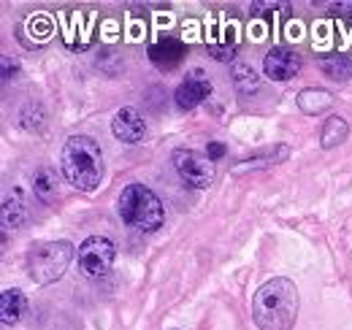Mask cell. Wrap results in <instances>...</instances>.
Segmentation results:
<instances>
[{"label":"cell","instance_id":"1","mask_svg":"<svg viewBox=\"0 0 352 330\" xmlns=\"http://www.w3.org/2000/svg\"><path fill=\"white\" fill-rule=\"evenodd\" d=\"M298 309V287L285 276L265 282L252 298V320L261 330H293Z\"/></svg>","mask_w":352,"mask_h":330},{"label":"cell","instance_id":"2","mask_svg":"<svg viewBox=\"0 0 352 330\" xmlns=\"http://www.w3.org/2000/svg\"><path fill=\"white\" fill-rule=\"evenodd\" d=\"M63 173L68 184L82 192H92L103 182V152L89 135H71L63 146Z\"/></svg>","mask_w":352,"mask_h":330},{"label":"cell","instance_id":"3","mask_svg":"<svg viewBox=\"0 0 352 330\" xmlns=\"http://www.w3.org/2000/svg\"><path fill=\"white\" fill-rule=\"evenodd\" d=\"M117 211L125 225H131L133 230H141V233H155L166 217L160 198L144 184H128L117 201Z\"/></svg>","mask_w":352,"mask_h":330},{"label":"cell","instance_id":"4","mask_svg":"<svg viewBox=\"0 0 352 330\" xmlns=\"http://www.w3.org/2000/svg\"><path fill=\"white\" fill-rule=\"evenodd\" d=\"M74 257V247L68 241H46L41 247L30 249L28 254V274L36 285L57 282Z\"/></svg>","mask_w":352,"mask_h":330},{"label":"cell","instance_id":"5","mask_svg":"<svg viewBox=\"0 0 352 330\" xmlns=\"http://www.w3.org/2000/svg\"><path fill=\"white\" fill-rule=\"evenodd\" d=\"M171 160H174V168L182 176V182H187L195 190H206L214 182V163L206 155H198L192 149H176Z\"/></svg>","mask_w":352,"mask_h":330},{"label":"cell","instance_id":"6","mask_svg":"<svg viewBox=\"0 0 352 330\" xmlns=\"http://www.w3.org/2000/svg\"><path fill=\"white\" fill-rule=\"evenodd\" d=\"M117 249L109 239L103 236H89L87 241L79 247V271L89 279H100L109 274L111 263H114Z\"/></svg>","mask_w":352,"mask_h":330},{"label":"cell","instance_id":"7","mask_svg":"<svg viewBox=\"0 0 352 330\" xmlns=\"http://www.w3.org/2000/svg\"><path fill=\"white\" fill-rule=\"evenodd\" d=\"M263 71L268 79L274 82H290L298 71H301V60L296 52L285 49V46H274L263 60Z\"/></svg>","mask_w":352,"mask_h":330},{"label":"cell","instance_id":"8","mask_svg":"<svg viewBox=\"0 0 352 330\" xmlns=\"http://www.w3.org/2000/svg\"><path fill=\"white\" fill-rule=\"evenodd\" d=\"M209 95H212V84H209V79H204L201 71H192L184 82L176 87L174 100L182 111H192V109L201 106Z\"/></svg>","mask_w":352,"mask_h":330},{"label":"cell","instance_id":"9","mask_svg":"<svg viewBox=\"0 0 352 330\" xmlns=\"http://www.w3.org/2000/svg\"><path fill=\"white\" fill-rule=\"evenodd\" d=\"M111 133L122 144H141L146 135V122L135 109H120L111 122Z\"/></svg>","mask_w":352,"mask_h":330},{"label":"cell","instance_id":"10","mask_svg":"<svg viewBox=\"0 0 352 330\" xmlns=\"http://www.w3.org/2000/svg\"><path fill=\"white\" fill-rule=\"evenodd\" d=\"M184 54H187V46L179 41V38H174V36H166V38H160L157 43L149 46V60L157 68H163V71L176 68L184 60Z\"/></svg>","mask_w":352,"mask_h":330},{"label":"cell","instance_id":"11","mask_svg":"<svg viewBox=\"0 0 352 330\" xmlns=\"http://www.w3.org/2000/svg\"><path fill=\"white\" fill-rule=\"evenodd\" d=\"M331 106H333V95L328 89L309 87V89H301V95H298V109L304 114H309V117H317V114H322Z\"/></svg>","mask_w":352,"mask_h":330},{"label":"cell","instance_id":"12","mask_svg":"<svg viewBox=\"0 0 352 330\" xmlns=\"http://www.w3.org/2000/svg\"><path fill=\"white\" fill-rule=\"evenodd\" d=\"M25 314V295L22 289H3L0 295V320L3 325H16Z\"/></svg>","mask_w":352,"mask_h":330},{"label":"cell","instance_id":"13","mask_svg":"<svg viewBox=\"0 0 352 330\" xmlns=\"http://www.w3.org/2000/svg\"><path fill=\"white\" fill-rule=\"evenodd\" d=\"M347 133H350L347 120L339 117V114H331V117L322 122V130H320V146H322V149H333V146H339V144L347 138Z\"/></svg>","mask_w":352,"mask_h":330},{"label":"cell","instance_id":"14","mask_svg":"<svg viewBox=\"0 0 352 330\" xmlns=\"http://www.w3.org/2000/svg\"><path fill=\"white\" fill-rule=\"evenodd\" d=\"M320 71H322L331 82H350L352 60L347 54H328V57H320Z\"/></svg>","mask_w":352,"mask_h":330},{"label":"cell","instance_id":"15","mask_svg":"<svg viewBox=\"0 0 352 330\" xmlns=\"http://www.w3.org/2000/svg\"><path fill=\"white\" fill-rule=\"evenodd\" d=\"M33 190L44 204H52L57 198V173L52 168H38L33 173Z\"/></svg>","mask_w":352,"mask_h":330},{"label":"cell","instance_id":"16","mask_svg":"<svg viewBox=\"0 0 352 330\" xmlns=\"http://www.w3.org/2000/svg\"><path fill=\"white\" fill-rule=\"evenodd\" d=\"M230 74H233V84H236L239 95H252V92L261 87V79H258L255 68L247 65V63H236Z\"/></svg>","mask_w":352,"mask_h":330},{"label":"cell","instance_id":"17","mask_svg":"<svg viewBox=\"0 0 352 330\" xmlns=\"http://www.w3.org/2000/svg\"><path fill=\"white\" fill-rule=\"evenodd\" d=\"M287 155H290V149H287V146H276V149H268L265 155H255V157L244 160L241 165H236L233 170H236V173H241V170H250V168H265V165H276L279 160H285Z\"/></svg>","mask_w":352,"mask_h":330},{"label":"cell","instance_id":"18","mask_svg":"<svg viewBox=\"0 0 352 330\" xmlns=\"http://www.w3.org/2000/svg\"><path fill=\"white\" fill-rule=\"evenodd\" d=\"M22 222H25L22 201L19 198H6L3 201V228L6 230H16V228H22Z\"/></svg>","mask_w":352,"mask_h":330},{"label":"cell","instance_id":"19","mask_svg":"<svg viewBox=\"0 0 352 330\" xmlns=\"http://www.w3.org/2000/svg\"><path fill=\"white\" fill-rule=\"evenodd\" d=\"M44 109L38 106V103H28L25 109H22V114H19V120H22V127H28V130H41L44 127Z\"/></svg>","mask_w":352,"mask_h":330},{"label":"cell","instance_id":"20","mask_svg":"<svg viewBox=\"0 0 352 330\" xmlns=\"http://www.w3.org/2000/svg\"><path fill=\"white\" fill-rule=\"evenodd\" d=\"M14 74H16V63H11V57H3V79L11 82Z\"/></svg>","mask_w":352,"mask_h":330},{"label":"cell","instance_id":"21","mask_svg":"<svg viewBox=\"0 0 352 330\" xmlns=\"http://www.w3.org/2000/svg\"><path fill=\"white\" fill-rule=\"evenodd\" d=\"M206 157H209L212 163H214V160H220V157H225V146H222V144H209Z\"/></svg>","mask_w":352,"mask_h":330}]
</instances>
